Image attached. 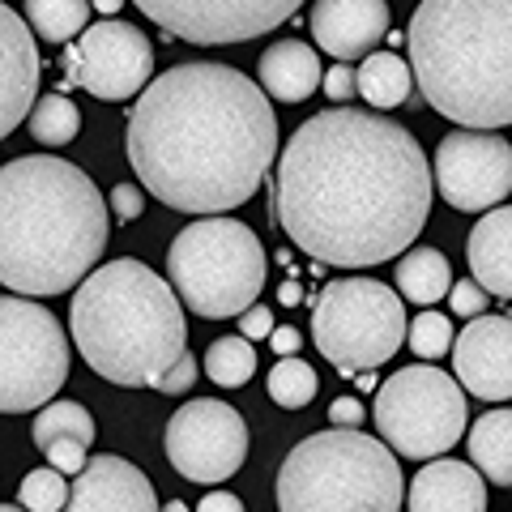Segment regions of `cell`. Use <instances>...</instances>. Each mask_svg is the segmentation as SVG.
Here are the masks:
<instances>
[{"label": "cell", "instance_id": "obj_7", "mask_svg": "<svg viewBox=\"0 0 512 512\" xmlns=\"http://www.w3.org/2000/svg\"><path fill=\"white\" fill-rule=\"evenodd\" d=\"M167 278L188 312L205 320L244 316L265 291V248L244 222L210 214L175 235Z\"/></svg>", "mask_w": 512, "mask_h": 512}, {"label": "cell", "instance_id": "obj_16", "mask_svg": "<svg viewBox=\"0 0 512 512\" xmlns=\"http://www.w3.org/2000/svg\"><path fill=\"white\" fill-rule=\"evenodd\" d=\"M39 47L30 30L9 5H0V141H5L18 120H30L39 94Z\"/></svg>", "mask_w": 512, "mask_h": 512}, {"label": "cell", "instance_id": "obj_27", "mask_svg": "<svg viewBox=\"0 0 512 512\" xmlns=\"http://www.w3.org/2000/svg\"><path fill=\"white\" fill-rule=\"evenodd\" d=\"M26 128L39 146H69L77 137V128H82V111H77L73 99H64V94H47V99H39L35 111H30Z\"/></svg>", "mask_w": 512, "mask_h": 512}, {"label": "cell", "instance_id": "obj_31", "mask_svg": "<svg viewBox=\"0 0 512 512\" xmlns=\"http://www.w3.org/2000/svg\"><path fill=\"white\" fill-rule=\"evenodd\" d=\"M406 342H410V350L419 359H444L448 350H453V320H448L444 312H427L423 308V316L419 320H410V333H406Z\"/></svg>", "mask_w": 512, "mask_h": 512}, {"label": "cell", "instance_id": "obj_18", "mask_svg": "<svg viewBox=\"0 0 512 512\" xmlns=\"http://www.w3.org/2000/svg\"><path fill=\"white\" fill-rule=\"evenodd\" d=\"M312 39L333 60L372 56L389 35V5L384 0H316L312 5Z\"/></svg>", "mask_w": 512, "mask_h": 512}, {"label": "cell", "instance_id": "obj_30", "mask_svg": "<svg viewBox=\"0 0 512 512\" xmlns=\"http://www.w3.org/2000/svg\"><path fill=\"white\" fill-rule=\"evenodd\" d=\"M18 504L26 512H64L69 504V487H64V474L56 466H43V470H30L18 487Z\"/></svg>", "mask_w": 512, "mask_h": 512}, {"label": "cell", "instance_id": "obj_14", "mask_svg": "<svg viewBox=\"0 0 512 512\" xmlns=\"http://www.w3.org/2000/svg\"><path fill=\"white\" fill-rule=\"evenodd\" d=\"M133 5L175 39L218 47L269 35L282 22H291L303 0H133Z\"/></svg>", "mask_w": 512, "mask_h": 512}, {"label": "cell", "instance_id": "obj_2", "mask_svg": "<svg viewBox=\"0 0 512 512\" xmlns=\"http://www.w3.org/2000/svg\"><path fill=\"white\" fill-rule=\"evenodd\" d=\"M274 154L269 94L231 64H175L128 111V163L180 214L210 218L252 201Z\"/></svg>", "mask_w": 512, "mask_h": 512}, {"label": "cell", "instance_id": "obj_9", "mask_svg": "<svg viewBox=\"0 0 512 512\" xmlns=\"http://www.w3.org/2000/svg\"><path fill=\"white\" fill-rule=\"evenodd\" d=\"M372 419L380 427V440L397 457L431 461L461 440L470 410H466L461 380H453L431 363H414L380 384Z\"/></svg>", "mask_w": 512, "mask_h": 512}, {"label": "cell", "instance_id": "obj_39", "mask_svg": "<svg viewBox=\"0 0 512 512\" xmlns=\"http://www.w3.org/2000/svg\"><path fill=\"white\" fill-rule=\"evenodd\" d=\"M197 512H244V504H239V495H231V491H210L197 504Z\"/></svg>", "mask_w": 512, "mask_h": 512}, {"label": "cell", "instance_id": "obj_26", "mask_svg": "<svg viewBox=\"0 0 512 512\" xmlns=\"http://www.w3.org/2000/svg\"><path fill=\"white\" fill-rule=\"evenodd\" d=\"M30 436H35L39 448H47L52 440H82V444H94V419L82 402H47L39 410L35 427H30Z\"/></svg>", "mask_w": 512, "mask_h": 512}, {"label": "cell", "instance_id": "obj_44", "mask_svg": "<svg viewBox=\"0 0 512 512\" xmlns=\"http://www.w3.org/2000/svg\"><path fill=\"white\" fill-rule=\"evenodd\" d=\"M0 512H26V508H22V504H18V508H13V504H0Z\"/></svg>", "mask_w": 512, "mask_h": 512}, {"label": "cell", "instance_id": "obj_32", "mask_svg": "<svg viewBox=\"0 0 512 512\" xmlns=\"http://www.w3.org/2000/svg\"><path fill=\"white\" fill-rule=\"evenodd\" d=\"M448 303H453V312H457V316L474 320V316H487L491 295H487L474 278H466V282H453V291H448Z\"/></svg>", "mask_w": 512, "mask_h": 512}, {"label": "cell", "instance_id": "obj_20", "mask_svg": "<svg viewBox=\"0 0 512 512\" xmlns=\"http://www.w3.org/2000/svg\"><path fill=\"white\" fill-rule=\"evenodd\" d=\"M470 274L487 295L512 299V205H495L470 231Z\"/></svg>", "mask_w": 512, "mask_h": 512}, {"label": "cell", "instance_id": "obj_34", "mask_svg": "<svg viewBox=\"0 0 512 512\" xmlns=\"http://www.w3.org/2000/svg\"><path fill=\"white\" fill-rule=\"evenodd\" d=\"M111 214H116L120 222H137L141 214H146V188H137V184H116L111 188Z\"/></svg>", "mask_w": 512, "mask_h": 512}, {"label": "cell", "instance_id": "obj_38", "mask_svg": "<svg viewBox=\"0 0 512 512\" xmlns=\"http://www.w3.org/2000/svg\"><path fill=\"white\" fill-rule=\"evenodd\" d=\"M363 423V402L359 397H338L329 406V427H359Z\"/></svg>", "mask_w": 512, "mask_h": 512}, {"label": "cell", "instance_id": "obj_24", "mask_svg": "<svg viewBox=\"0 0 512 512\" xmlns=\"http://www.w3.org/2000/svg\"><path fill=\"white\" fill-rule=\"evenodd\" d=\"M410 86H414V69H410L406 60H397L389 52L363 56V64H359V94L376 111L402 107L410 99Z\"/></svg>", "mask_w": 512, "mask_h": 512}, {"label": "cell", "instance_id": "obj_15", "mask_svg": "<svg viewBox=\"0 0 512 512\" xmlns=\"http://www.w3.org/2000/svg\"><path fill=\"white\" fill-rule=\"evenodd\" d=\"M453 372L461 389L483 402H508L512 397V320L508 316H474L461 325L453 342Z\"/></svg>", "mask_w": 512, "mask_h": 512}, {"label": "cell", "instance_id": "obj_28", "mask_svg": "<svg viewBox=\"0 0 512 512\" xmlns=\"http://www.w3.org/2000/svg\"><path fill=\"white\" fill-rule=\"evenodd\" d=\"M205 372H210V380L222 384V389H239V384H248L252 372H256L252 342L244 338V333H239V338L210 342V350H205Z\"/></svg>", "mask_w": 512, "mask_h": 512}, {"label": "cell", "instance_id": "obj_33", "mask_svg": "<svg viewBox=\"0 0 512 512\" xmlns=\"http://www.w3.org/2000/svg\"><path fill=\"white\" fill-rule=\"evenodd\" d=\"M86 448H90V444H82V440H52V444L43 448V457L52 461L60 474H82V470H86V461H90V457H86Z\"/></svg>", "mask_w": 512, "mask_h": 512}, {"label": "cell", "instance_id": "obj_29", "mask_svg": "<svg viewBox=\"0 0 512 512\" xmlns=\"http://www.w3.org/2000/svg\"><path fill=\"white\" fill-rule=\"evenodd\" d=\"M269 397L286 410H303L316 397V372L303 359H278L269 372Z\"/></svg>", "mask_w": 512, "mask_h": 512}, {"label": "cell", "instance_id": "obj_25", "mask_svg": "<svg viewBox=\"0 0 512 512\" xmlns=\"http://www.w3.org/2000/svg\"><path fill=\"white\" fill-rule=\"evenodd\" d=\"M30 30L47 43H69L86 30V18L94 13L90 0H26L22 5Z\"/></svg>", "mask_w": 512, "mask_h": 512}, {"label": "cell", "instance_id": "obj_1", "mask_svg": "<svg viewBox=\"0 0 512 512\" xmlns=\"http://www.w3.org/2000/svg\"><path fill=\"white\" fill-rule=\"evenodd\" d=\"M431 192L427 154L402 124L333 107L303 120L278 154L274 218L316 261L367 269L419 239Z\"/></svg>", "mask_w": 512, "mask_h": 512}, {"label": "cell", "instance_id": "obj_8", "mask_svg": "<svg viewBox=\"0 0 512 512\" xmlns=\"http://www.w3.org/2000/svg\"><path fill=\"white\" fill-rule=\"evenodd\" d=\"M410 320L393 286L376 278H338L312 308V342L342 376L384 367L402 350Z\"/></svg>", "mask_w": 512, "mask_h": 512}, {"label": "cell", "instance_id": "obj_35", "mask_svg": "<svg viewBox=\"0 0 512 512\" xmlns=\"http://www.w3.org/2000/svg\"><path fill=\"white\" fill-rule=\"evenodd\" d=\"M192 384H197V359L192 355H184L180 363L171 367V372L158 380V393H171V397H180V393H188Z\"/></svg>", "mask_w": 512, "mask_h": 512}, {"label": "cell", "instance_id": "obj_17", "mask_svg": "<svg viewBox=\"0 0 512 512\" xmlns=\"http://www.w3.org/2000/svg\"><path fill=\"white\" fill-rule=\"evenodd\" d=\"M64 512H163V504L154 500L150 478L133 461L116 453H99L77 474Z\"/></svg>", "mask_w": 512, "mask_h": 512}, {"label": "cell", "instance_id": "obj_12", "mask_svg": "<svg viewBox=\"0 0 512 512\" xmlns=\"http://www.w3.org/2000/svg\"><path fill=\"white\" fill-rule=\"evenodd\" d=\"M154 77V47L133 22L103 18L82 30L64 52V86H77L103 103H124L141 94Z\"/></svg>", "mask_w": 512, "mask_h": 512}, {"label": "cell", "instance_id": "obj_10", "mask_svg": "<svg viewBox=\"0 0 512 512\" xmlns=\"http://www.w3.org/2000/svg\"><path fill=\"white\" fill-rule=\"evenodd\" d=\"M69 380V338L35 299L0 295V414H26L56 402Z\"/></svg>", "mask_w": 512, "mask_h": 512}, {"label": "cell", "instance_id": "obj_6", "mask_svg": "<svg viewBox=\"0 0 512 512\" xmlns=\"http://www.w3.org/2000/svg\"><path fill=\"white\" fill-rule=\"evenodd\" d=\"M406 483L389 444L355 427L299 440L278 470L282 512H402Z\"/></svg>", "mask_w": 512, "mask_h": 512}, {"label": "cell", "instance_id": "obj_11", "mask_svg": "<svg viewBox=\"0 0 512 512\" xmlns=\"http://www.w3.org/2000/svg\"><path fill=\"white\" fill-rule=\"evenodd\" d=\"M167 461L188 483H227L248 461V423L218 397H192L167 423Z\"/></svg>", "mask_w": 512, "mask_h": 512}, {"label": "cell", "instance_id": "obj_3", "mask_svg": "<svg viewBox=\"0 0 512 512\" xmlns=\"http://www.w3.org/2000/svg\"><path fill=\"white\" fill-rule=\"evenodd\" d=\"M107 201L94 180L52 154L0 167V286L64 295L90 278L107 248Z\"/></svg>", "mask_w": 512, "mask_h": 512}, {"label": "cell", "instance_id": "obj_19", "mask_svg": "<svg viewBox=\"0 0 512 512\" xmlns=\"http://www.w3.org/2000/svg\"><path fill=\"white\" fill-rule=\"evenodd\" d=\"M406 495L410 512H487V483L470 461H427Z\"/></svg>", "mask_w": 512, "mask_h": 512}, {"label": "cell", "instance_id": "obj_40", "mask_svg": "<svg viewBox=\"0 0 512 512\" xmlns=\"http://www.w3.org/2000/svg\"><path fill=\"white\" fill-rule=\"evenodd\" d=\"M269 342H274V350H278L282 359H291L295 350H299V342H303V338H299L295 329H274V333H269Z\"/></svg>", "mask_w": 512, "mask_h": 512}, {"label": "cell", "instance_id": "obj_21", "mask_svg": "<svg viewBox=\"0 0 512 512\" xmlns=\"http://www.w3.org/2000/svg\"><path fill=\"white\" fill-rule=\"evenodd\" d=\"M256 77H261V90L278 103H303L320 90V56L308 43L299 39H282L269 52H261L256 64Z\"/></svg>", "mask_w": 512, "mask_h": 512}, {"label": "cell", "instance_id": "obj_13", "mask_svg": "<svg viewBox=\"0 0 512 512\" xmlns=\"http://www.w3.org/2000/svg\"><path fill=\"white\" fill-rule=\"evenodd\" d=\"M436 192L461 214H487L512 192V146L487 128H457L436 146Z\"/></svg>", "mask_w": 512, "mask_h": 512}, {"label": "cell", "instance_id": "obj_37", "mask_svg": "<svg viewBox=\"0 0 512 512\" xmlns=\"http://www.w3.org/2000/svg\"><path fill=\"white\" fill-rule=\"evenodd\" d=\"M355 90H359V69H350V64L338 60V69H329V77H325V94L329 99H338V103H346Z\"/></svg>", "mask_w": 512, "mask_h": 512}, {"label": "cell", "instance_id": "obj_36", "mask_svg": "<svg viewBox=\"0 0 512 512\" xmlns=\"http://www.w3.org/2000/svg\"><path fill=\"white\" fill-rule=\"evenodd\" d=\"M278 325H274V312L269 308H261V303H252V308L239 316V333H244L248 342H256V338H269Z\"/></svg>", "mask_w": 512, "mask_h": 512}, {"label": "cell", "instance_id": "obj_5", "mask_svg": "<svg viewBox=\"0 0 512 512\" xmlns=\"http://www.w3.org/2000/svg\"><path fill=\"white\" fill-rule=\"evenodd\" d=\"M69 329L82 359L124 389H158V380L188 355L180 295L133 256L107 261L77 286Z\"/></svg>", "mask_w": 512, "mask_h": 512}, {"label": "cell", "instance_id": "obj_4", "mask_svg": "<svg viewBox=\"0 0 512 512\" xmlns=\"http://www.w3.org/2000/svg\"><path fill=\"white\" fill-rule=\"evenodd\" d=\"M406 47L414 86L444 120L512 124V0H419Z\"/></svg>", "mask_w": 512, "mask_h": 512}, {"label": "cell", "instance_id": "obj_23", "mask_svg": "<svg viewBox=\"0 0 512 512\" xmlns=\"http://www.w3.org/2000/svg\"><path fill=\"white\" fill-rule=\"evenodd\" d=\"M393 282L410 303L431 308L436 299H444L448 291H453V269H448V256L440 248H414L397 261Z\"/></svg>", "mask_w": 512, "mask_h": 512}, {"label": "cell", "instance_id": "obj_43", "mask_svg": "<svg viewBox=\"0 0 512 512\" xmlns=\"http://www.w3.org/2000/svg\"><path fill=\"white\" fill-rule=\"evenodd\" d=\"M163 512H188V504H180V500H171V504H163Z\"/></svg>", "mask_w": 512, "mask_h": 512}, {"label": "cell", "instance_id": "obj_42", "mask_svg": "<svg viewBox=\"0 0 512 512\" xmlns=\"http://www.w3.org/2000/svg\"><path fill=\"white\" fill-rule=\"evenodd\" d=\"M278 295H282V303H299V286H295V282H286Z\"/></svg>", "mask_w": 512, "mask_h": 512}, {"label": "cell", "instance_id": "obj_22", "mask_svg": "<svg viewBox=\"0 0 512 512\" xmlns=\"http://www.w3.org/2000/svg\"><path fill=\"white\" fill-rule=\"evenodd\" d=\"M470 461L495 487H512V410H491L470 427Z\"/></svg>", "mask_w": 512, "mask_h": 512}, {"label": "cell", "instance_id": "obj_41", "mask_svg": "<svg viewBox=\"0 0 512 512\" xmlns=\"http://www.w3.org/2000/svg\"><path fill=\"white\" fill-rule=\"evenodd\" d=\"M90 5H94V13H103V18H116L124 0H90Z\"/></svg>", "mask_w": 512, "mask_h": 512}]
</instances>
